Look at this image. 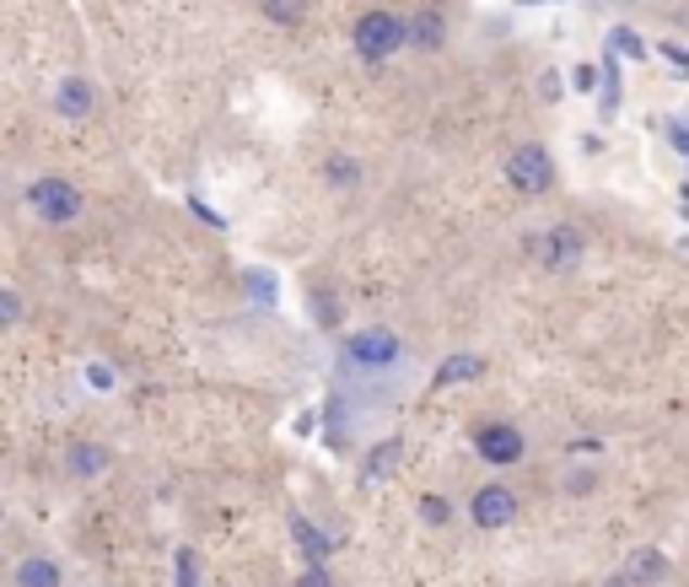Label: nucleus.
Returning a JSON list of instances; mask_svg holds the SVG:
<instances>
[{
    "label": "nucleus",
    "mask_w": 689,
    "mask_h": 587,
    "mask_svg": "<svg viewBox=\"0 0 689 587\" xmlns=\"http://www.w3.org/2000/svg\"><path fill=\"white\" fill-rule=\"evenodd\" d=\"M243 286H248V296H254V302L276 307V276H270V270H248V281H243Z\"/></svg>",
    "instance_id": "obj_20"
},
{
    "label": "nucleus",
    "mask_w": 689,
    "mask_h": 587,
    "mask_svg": "<svg viewBox=\"0 0 689 587\" xmlns=\"http://www.w3.org/2000/svg\"><path fill=\"white\" fill-rule=\"evenodd\" d=\"M469 518H474V528H507L518 518V496L507 485H480L469 501Z\"/></svg>",
    "instance_id": "obj_7"
},
{
    "label": "nucleus",
    "mask_w": 689,
    "mask_h": 587,
    "mask_svg": "<svg viewBox=\"0 0 689 587\" xmlns=\"http://www.w3.org/2000/svg\"><path fill=\"white\" fill-rule=\"evenodd\" d=\"M420 518H425L431 528H447V518H452L447 496H420Z\"/></svg>",
    "instance_id": "obj_21"
},
{
    "label": "nucleus",
    "mask_w": 689,
    "mask_h": 587,
    "mask_svg": "<svg viewBox=\"0 0 689 587\" xmlns=\"http://www.w3.org/2000/svg\"><path fill=\"white\" fill-rule=\"evenodd\" d=\"M539 92H545V103H554V98H560V76H554V71H545V76H539Z\"/></svg>",
    "instance_id": "obj_29"
},
{
    "label": "nucleus",
    "mask_w": 689,
    "mask_h": 587,
    "mask_svg": "<svg viewBox=\"0 0 689 587\" xmlns=\"http://www.w3.org/2000/svg\"><path fill=\"white\" fill-rule=\"evenodd\" d=\"M323 178H329L334 189H356V183H361V162L334 151V156H323Z\"/></svg>",
    "instance_id": "obj_14"
},
{
    "label": "nucleus",
    "mask_w": 689,
    "mask_h": 587,
    "mask_svg": "<svg viewBox=\"0 0 689 587\" xmlns=\"http://www.w3.org/2000/svg\"><path fill=\"white\" fill-rule=\"evenodd\" d=\"M507 183H512L518 194H550V189H554V156H550V146L523 141V146L507 156Z\"/></svg>",
    "instance_id": "obj_4"
},
{
    "label": "nucleus",
    "mask_w": 689,
    "mask_h": 587,
    "mask_svg": "<svg viewBox=\"0 0 689 587\" xmlns=\"http://www.w3.org/2000/svg\"><path fill=\"white\" fill-rule=\"evenodd\" d=\"M528 254H534L545 270H576V265H582V254H587V243H582V232H576V227H550L545 238H534V243H528Z\"/></svg>",
    "instance_id": "obj_5"
},
{
    "label": "nucleus",
    "mask_w": 689,
    "mask_h": 587,
    "mask_svg": "<svg viewBox=\"0 0 689 587\" xmlns=\"http://www.w3.org/2000/svg\"><path fill=\"white\" fill-rule=\"evenodd\" d=\"M592 485H598V474H592V469H576V474H571V490H576V496H587Z\"/></svg>",
    "instance_id": "obj_28"
},
{
    "label": "nucleus",
    "mask_w": 689,
    "mask_h": 587,
    "mask_svg": "<svg viewBox=\"0 0 689 587\" xmlns=\"http://www.w3.org/2000/svg\"><path fill=\"white\" fill-rule=\"evenodd\" d=\"M194 583H200V556L178 550V587H194Z\"/></svg>",
    "instance_id": "obj_22"
},
{
    "label": "nucleus",
    "mask_w": 689,
    "mask_h": 587,
    "mask_svg": "<svg viewBox=\"0 0 689 587\" xmlns=\"http://www.w3.org/2000/svg\"><path fill=\"white\" fill-rule=\"evenodd\" d=\"M345 367H356V372H383V367H394L399 356H405V340L394 334V329H383V323H372V329H356V334H345Z\"/></svg>",
    "instance_id": "obj_3"
},
{
    "label": "nucleus",
    "mask_w": 689,
    "mask_h": 587,
    "mask_svg": "<svg viewBox=\"0 0 689 587\" xmlns=\"http://www.w3.org/2000/svg\"><path fill=\"white\" fill-rule=\"evenodd\" d=\"M189 210H194L200 221H210V227H227V221H221V210H210L205 200H189Z\"/></svg>",
    "instance_id": "obj_27"
},
{
    "label": "nucleus",
    "mask_w": 689,
    "mask_h": 587,
    "mask_svg": "<svg viewBox=\"0 0 689 587\" xmlns=\"http://www.w3.org/2000/svg\"><path fill=\"white\" fill-rule=\"evenodd\" d=\"M87 378H92V388H109V383H114V372H109V367H87Z\"/></svg>",
    "instance_id": "obj_30"
},
{
    "label": "nucleus",
    "mask_w": 689,
    "mask_h": 587,
    "mask_svg": "<svg viewBox=\"0 0 689 587\" xmlns=\"http://www.w3.org/2000/svg\"><path fill=\"white\" fill-rule=\"evenodd\" d=\"M350 49L361 65H383V60L405 54V11H388V5L361 11L350 27Z\"/></svg>",
    "instance_id": "obj_1"
},
{
    "label": "nucleus",
    "mask_w": 689,
    "mask_h": 587,
    "mask_svg": "<svg viewBox=\"0 0 689 587\" xmlns=\"http://www.w3.org/2000/svg\"><path fill=\"white\" fill-rule=\"evenodd\" d=\"M663 54H668V60H674V65H679V71H685V65H689V54H685V43H663Z\"/></svg>",
    "instance_id": "obj_31"
},
{
    "label": "nucleus",
    "mask_w": 689,
    "mask_h": 587,
    "mask_svg": "<svg viewBox=\"0 0 689 587\" xmlns=\"http://www.w3.org/2000/svg\"><path fill=\"white\" fill-rule=\"evenodd\" d=\"M109 463H114V458H109L103 442H76V447L65 452V469H71V474H103Z\"/></svg>",
    "instance_id": "obj_12"
},
{
    "label": "nucleus",
    "mask_w": 689,
    "mask_h": 587,
    "mask_svg": "<svg viewBox=\"0 0 689 587\" xmlns=\"http://www.w3.org/2000/svg\"><path fill=\"white\" fill-rule=\"evenodd\" d=\"M399 458H405V442H399V437L378 442V447H372V458H367V469H361V485H378L383 474H394V469H399Z\"/></svg>",
    "instance_id": "obj_10"
},
{
    "label": "nucleus",
    "mask_w": 689,
    "mask_h": 587,
    "mask_svg": "<svg viewBox=\"0 0 689 587\" xmlns=\"http://www.w3.org/2000/svg\"><path fill=\"white\" fill-rule=\"evenodd\" d=\"M259 11H265V22H276V27H302L307 0H259Z\"/></svg>",
    "instance_id": "obj_16"
},
{
    "label": "nucleus",
    "mask_w": 689,
    "mask_h": 587,
    "mask_svg": "<svg viewBox=\"0 0 689 587\" xmlns=\"http://www.w3.org/2000/svg\"><path fill=\"white\" fill-rule=\"evenodd\" d=\"M296 587H334V583H329V572H323V561H307V572L296 577Z\"/></svg>",
    "instance_id": "obj_24"
},
{
    "label": "nucleus",
    "mask_w": 689,
    "mask_h": 587,
    "mask_svg": "<svg viewBox=\"0 0 689 587\" xmlns=\"http://www.w3.org/2000/svg\"><path fill=\"white\" fill-rule=\"evenodd\" d=\"M98 109V87L87 81V76H65L60 87H54V114L60 119H87Z\"/></svg>",
    "instance_id": "obj_9"
},
{
    "label": "nucleus",
    "mask_w": 689,
    "mask_h": 587,
    "mask_svg": "<svg viewBox=\"0 0 689 587\" xmlns=\"http://www.w3.org/2000/svg\"><path fill=\"white\" fill-rule=\"evenodd\" d=\"M60 561H49V556H27L22 566H16V587H60Z\"/></svg>",
    "instance_id": "obj_13"
},
{
    "label": "nucleus",
    "mask_w": 689,
    "mask_h": 587,
    "mask_svg": "<svg viewBox=\"0 0 689 587\" xmlns=\"http://www.w3.org/2000/svg\"><path fill=\"white\" fill-rule=\"evenodd\" d=\"M518 5H560V0H518Z\"/></svg>",
    "instance_id": "obj_32"
},
{
    "label": "nucleus",
    "mask_w": 689,
    "mask_h": 587,
    "mask_svg": "<svg viewBox=\"0 0 689 587\" xmlns=\"http://www.w3.org/2000/svg\"><path fill=\"white\" fill-rule=\"evenodd\" d=\"M474 452L485 458V463H496V469H507V463H518L523 452H528V442L518 426H507V421H490V426H480L474 432Z\"/></svg>",
    "instance_id": "obj_6"
},
{
    "label": "nucleus",
    "mask_w": 689,
    "mask_h": 587,
    "mask_svg": "<svg viewBox=\"0 0 689 587\" xmlns=\"http://www.w3.org/2000/svg\"><path fill=\"white\" fill-rule=\"evenodd\" d=\"M663 577H668V556L663 550H641L630 561V583H663Z\"/></svg>",
    "instance_id": "obj_15"
},
{
    "label": "nucleus",
    "mask_w": 689,
    "mask_h": 587,
    "mask_svg": "<svg viewBox=\"0 0 689 587\" xmlns=\"http://www.w3.org/2000/svg\"><path fill=\"white\" fill-rule=\"evenodd\" d=\"M447 43V16L442 11H414V16H405V49H420V54H436Z\"/></svg>",
    "instance_id": "obj_8"
},
{
    "label": "nucleus",
    "mask_w": 689,
    "mask_h": 587,
    "mask_svg": "<svg viewBox=\"0 0 689 587\" xmlns=\"http://www.w3.org/2000/svg\"><path fill=\"white\" fill-rule=\"evenodd\" d=\"M312 318H318V329H340V296L329 292V286H312Z\"/></svg>",
    "instance_id": "obj_18"
},
{
    "label": "nucleus",
    "mask_w": 689,
    "mask_h": 587,
    "mask_svg": "<svg viewBox=\"0 0 689 587\" xmlns=\"http://www.w3.org/2000/svg\"><path fill=\"white\" fill-rule=\"evenodd\" d=\"M22 318V296L11 292V286H0V329H11Z\"/></svg>",
    "instance_id": "obj_23"
},
{
    "label": "nucleus",
    "mask_w": 689,
    "mask_h": 587,
    "mask_svg": "<svg viewBox=\"0 0 689 587\" xmlns=\"http://www.w3.org/2000/svg\"><path fill=\"white\" fill-rule=\"evenodd\" d=\"M291 528H296V545L307 550V561H323V556H329V539H323V534H318V528H312L307 518H296Z\"/></svg>",
    "instance_id": "obj_19"
},
{
    "label": "nucleus",
    "mask_w": 689,
    "mask_h": 587,
    "mask_svg": "<svg viewBox=\"0 0 689 587\" xmlns=\"http://www.w3.org/2000/svg\"><path fill=\"white\" fill-rule=\"evenodd\" d=\"M609 54H614V60H647V38L630 33V27H614V33H609Z\"/></svg>",
    "instance_id": "obj_17"
},
{
    "label": "nucleus",
    "mask_w": 689,
    "mask_h": 587,
    "mask_svg": "<svg viewBox=\"0 0 689 587\" xmlns=\"http://www.w3.org/2000/svg\"><path fill=\"white\" fill-rule=\"evenodd\" d=\"M480 372H485V361L469 356V350H458V356L442 361V372L431 378V388H452V383H469V378H480Z\"/></svg>",
    "instance_id": "obj_11"
},
{
    "label": "nucleus",
    "mask_w": 689,
    "mask_h": 587,
    "mask_svg": "<svg viewBox=\"0 0 689 587\" xmlns=\"http://www.w3.org/2000/svg\"><path fill=\"white\" fill-rule=\"evenodd\" d=\"M27 205H33V216H43V227H71L87 210V194L71 178H38V183H27Z\"/></svg>",
    "instance_id": "obj_2"
},
{
    "label": "nucleus",
    "mask_w": 689,
    "mask_h": 587,
    "mask_svg": "<svg viewBox=\"0 0 689 587\" xmlns=\"http://www.w3.org/2000/svg\"><path fill=\"white\" fill-rule=\"evenodd\" d=\"M571 87H576V92H592V87H598V71H592V65H576V71H571Z\"/></svg>",
    "instance_id": "obj_25"
},
{
    "label": "nucleus",
    "mask_w": 689,
    "mask_h": 587,
    "mask_svg": "<svg viewBox=\"0 0 689 587\" xmlns=\"http://www.w3.org/2000/svg\"><path fill=\"white\" fill-rule=\"evenodd\" d=\"M668 146L679 151V156L689 151V130H685V119H668Z\"/></svg>",
    "instance_id": "obj_26"
}]
</instances>
